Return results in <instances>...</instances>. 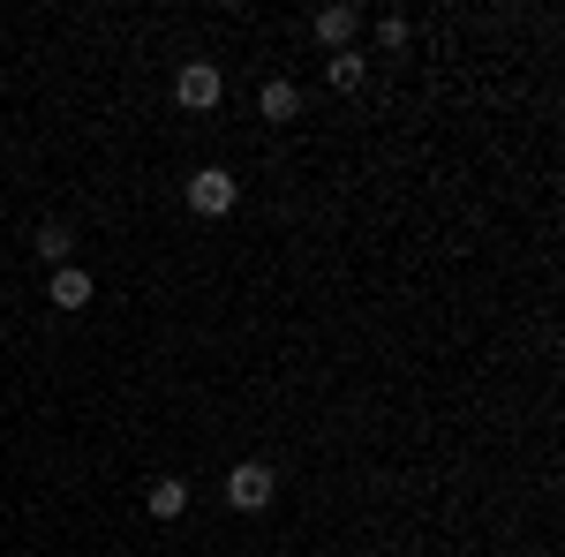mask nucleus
<instances>
[{
    "instance_id": "f257e3e1",
    "label": "nucleus",
    "mask_w": 565,
    "mask_h": 557,
    "mask_svg": "<svg viewBox=\"0 0 565 557\" xmlns=\"http://www.w3.org/2000/svg\"><path fill=\"white\" fill-rule=\"evenodd\" d=\"M279 497V474L264 468V460H242V468H226V505L234 513H264Z\"/></svg>"
},
{
    "instance_id": "f03ea898",
    "label": "nucleus",
    "mask_w": 565,
    "mask_h": 557,
    "mask_svg": "<svg viewBox=\"0 0 565 557\" xmlns=\"http://www.w3.org/2000/svg\"><path fill=\"white\" fill-rule=\"evenodd\" d=\"M234 204H242V181H234L226 167H204V173H189V212H196V218H226Z\"/></svg>"
},
{
    "instance_id": "7ed1b4c3",
    "label": "nucleus",
    "mask_w": 565,
    "mask_h": 557,
    "mask_svg": "<svg viewBox=\"0 0 565 557\" xmlns=\"http://www.w3.org/2000/svg\"><path fill=\"white\" fill-rule=\"evenodd\" d=\"M174 98L189 106V114H212L218 98H226V84H218V68H212V61H189V68L174 76Z\"/></svg>"
},
{
    "instance_id": "20e7f679",
    "label": "nucleus",
    "mask_w": 565,
    "mask_h": 557,
    "mask_svg": "<svg viewBox=\"0 0 565 557\" xmlns=\"http://www.w3.org/2000/svg\"><path fill=\"white\" fill-rule=\"evenodd\" d=\"M90 294H98V279H90L84 264H61V271L45 279V301H53V309H68V317H76V309H90Z\"/></svg>"
},
{
    "instance_id": "39448f33",
    "label": "nucleus",
    "mask_w": 565,
    "mask_h": 557,
    "mask_svg": "<svg viewBox=\"0 0 565 557\" xmlns=\"http://www.w3.org/2000/svg\"><path fill=\"white\" fill-rule=\"evenodd\" d=\"M309 31H317L324 53H348L354 31H362V8H348V0H340V8H317V23H309Z\"/></svg>"
},
{
    "instance_id": "423d86ee",
    "label": "nucleus",
    "mask_w": 565,
    "mask_h": 557,
    "mask_svg": "<svg viewBox=\"0 0 565 557\" xmlns=\"http://www.w3.org/2000/svg\"><path fill=\"white\" fill-rule=\"evenodd\" d=\"M257 114L264 121H295V114H302V90L287 84V76H271V84L257 90Z\"/></svg>"
},
{
    "instance_id": "0eeeda50",
    "label": "nucleus",
    "mask_w": 565,
    "mask_h": 557,
    "mask_svg": "<svg viewBox=\"0 0 565 557\" xmlns=\"http://www.w3.org/2000/svg\"><path fill=\"white\" fill-rule=\"evenodd\" d=\"M143 505H151V519H181V513H189V482H174V474H159V482L143 490Z\"/></svg>"
},
{
    "instance_id": "6e6552de",
    "label": "nucleus",
    "mask_w": 565,
    "mask_h": 557,
    "mask_svg": "<svg viewBox=\"0 0 565 557\" xmlns=\"http://www.w3.org/2000/svg\"><path fill=\"white\" fill-rule=\"evenodd\" d=\"M324 84H332V90H354V84H362V53H354V45L324 61Z\"/></svg>"
},
{
    "instance_id": "1a4fd4ad",
    "label": "nucleus",
    "mask_w": 565,
    "mask_h": 557,
    "mask_svg": "<svg viewBox=\"0 0 565 557\" xmlns=\"http://www.w3.org/2000/svg\"><path fill=\"white\" fill-rule=\"evenodd\" d=\"M68 249H76V234H68V226H39V264H53V271H61V264H68Z\"/></svg>"
}]
</instances>
